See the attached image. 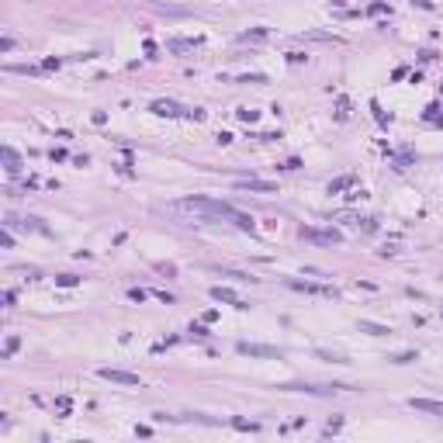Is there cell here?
Returning <instances> with one entry per match:
<instances>
[{"label": "cell", "instance_id": "obj_17", "mask_svg": "<svg viewBox=\"0 0 443 443\" xmlns=\"http://www.w3.org/2000/svg\"><path fill=\"white\" fill-rule=\"evenodd\" d=\"M56 284H59V288H77V284H80V277H73V274H59V277H56Z\"/></svg>", "mask_w": 443, "mask_h": 443}, {"label": "cell", "instance_id": "obj_20", "mask_svg": "<svg viewBox=\"0 0 443 443\" xmlns=\"http://www.w3.org/2000/svg\"><path fill=\"white\" fill-rule=\"evenodd\" d=\"M128 298H132V301H139V305H142V301H146V291H142V288H132V291H128Z\"/></svg>", "mask_w": 443, "mask_h": 443}, {"label": "cell", "instance_id": "obj_5", "mask_svg": "<svg viewBox=\"0 0 443 443\" xmlns=\"http://www.w3.org/2000/svg\"><path fill=\"white\" fill-rule=\"evenodd\" d=\"M149 111L153 115H163V118H180V115H191L187 108H180L177 100H153L149 104Z\"/></svg>", "mask_w": 443, "mask_h": 443}, {"label": "cell", "instance_id": "obj_22", "mask_svg": "<svg viewBox=\"0 0 443 443\" xmlns=\"http://www.w3.org/2000/svg\"><path fill=\"white\" fill-rule=\"evenodd\" d=\"M395 364H408V360H416V353H398V357H391Z\"/></svg>", "mask_w": 443, "mask_h": 443}, {"label": "cell", "instance_id": "obj_13", "mask_svg": "<svg viewBox=\"0 0 443 443\" xmlns=\"http://www.w3.org/2000/svg\"><path fill=\"white\" fill-rule=\"evenodd\" d=\"M267 35H270L267 28H253V31H243V35H239V42H263Z\"/></svg>", "mask_w": 443, "mask_h": 443}, {"label": "cell", "instance_id": "obj_18", "mask_svg": "<svg viewBox=\"0 0 443 443\" xmlns=\"http://www.w3.org/2000/svg\"><path fill=\"white\" fill-rule=\"evenodd\" d=\"M239 115V121H256L260 118V111H250V108H243V111H235Z\"/></svg>", "mask_w": 443, "mask_h": 443}, {"label": "cell", "instance_id": "obj_21", "mask_svg": "<svg viewBox=\"0 0 443 443\" xmlns=\"http://www.w3.org/2000/svg\"><path fill=\"white\" fill-rule=\"evenodd\" d=\"M56 408L66 416V412H70V398H66V395H62V398H56Z\"/></svg>", "mask_w": 443, "mask_h": 443}, {"label": "cell", "instance_id": "obj_23", "mask_svg": "<svg viewBox=\"0 0 443 443\" xmlns=\"http://www.w3.org/2000/svg\"><path fill=\"white\" fill-rule=\"evenodd\" d=\"M0 49H4V52H11V49H14V39H11V35H4V39H0Z\"/></svg>", "mask_w": 443, "mask_h": 443}, {"label": "cell", "instance_id": "obj_7", "mask_svg": "<svg viewBox=\"0 0 443 443\" xmlns=\"http://www.w3.org/2000/svg\"><path fill=\"white\" fill-rule=\"evenodd\" d=\"M212 298H215V301H225V305H232V309H250V305H246L235 291H232V288H222V284H218V288H212Z\"/></svg>", "mask_w": 443, "mask_h": 443}, {"label": "cell", "instance_id": "obj_1", "mask_svg": "<svg viewBox=\"0 0 443 443\" xmlns=\"http://www.w3.org/2000/svg\"><path fill=\"white\" fill-rule=\"evenodd\" d=\"M170 208H174V212L197 215L201 222H222V218H229V222H235L239 229L253 232V218L243 215V212H235L229 201H215V197H184V201H174Z\"/></svg>", "mask_w": 443, "mask_h": 443}, {"label": "cell", "instance_id": "obj_15", "mask_svg": "<svg viewBox=\"0 0 443 443\" xmlns=\"http://www.w3.org/2000/svg\"><path fill=\"white\" fill-rule=\"evenodd\" d=\"M353 184H357L353 177H339V180H332V184H329V194H339V191H347V187H353Z\"/></svg>", "mask_w": 443, "mask_h": 443}, {"label": "cell", "instance_id": "obj_19", "mask_svg": "<svg viewBox=\"0 0 443 443\" xmlns=\"http://www.w3.org/2000/svg\"><path fill=\"white\" fill-rule=\"evenodd\" d=\"M0 246H4V250H11V246H14V235H11V229H4V235H0Z\"/></svg>", "mask_w": 443, "mask_h": 443}, {"label": "cell", "instance_id": "obj_16", "mask_svg": "<svg viewBox=\"0 0 443 443\" xmlns=\"http://www.w3.org/2000/svg\"><path fill=\"white\" fill-rule=\"evenodd\" d=\"M232 426L243 429V433H256V429H260V423H253V419H232Z\"/></svg>", "mask_w": 443, "mask_h": 443}, {"label": "cell", "instance_id": "obj_12", "mask_svg": "<svg viewBox=\"0 0 443 443\" xmlns=\"http://www.w3.org/2000/svg\"><path fill=\"white\" fill-rule=\"evenodd\" d=\"M360 329H364V332H370V336H388V332H391L388 326H378V322H367V319H360Z\"/></svg>", "mask_w": 443, "mask_h": 443}, {"label": "cell", "instance_id": "obj_8", "mask_svg": "<svg viewBox=\"0 0 443 443\" xmlns=\"http://www.w3.org/2000/svg\"><path fill=\"white\" fill-rule=\"evenodd\" d=\"M408 408L426 412V416H443V402H436V398H408Z\"/></svg>", "mask_w": 443, "mask_h": 443}, {"label": "cell", "instance_id": "obj_14", "mask_svg": "<svg viewBox=\"0 0 443 443\" xmlns=\"http://www.w3.org/2000/svg\"><path fill=\"white\" fill-rule=\"evenodd\" d=\"M194 45H197L194 39H174L166 49H170V52H187V49H194Z\"/></svg>", "mask_w": 443, "mask_h": 443}, {"label": "cell", "instance_id": "obj_9", "mask_svg": "<svg viewBox=\"0 0 443 443\" xmlns=\"http://www.w3.org/2000/svg\"><path fill=\"white\" fill-rule=\"evenodd\" d=\"M291 288H294V291H305V294H326V298H336V291H332V288H322V284H305V281H291Z\"/></svg>", "mask_w": 443, "mask_h": 443}, {"label": "cell", "instance_id": "obj_10", "mask_svg": "<svg viewBox=\"0 0 443 443\" xmlns=\"http://www.w3.org/2000/svg\"><path fill=\"white\" fill-rule=\"evenodd\" d=\"M4 163H7L4 170H7V174H11V177H18V174H21V156L14 153L11 146H4Z\"/></svg>", "mask_w": 443, "mask_h": 443}, {"label": "cell", "instance_id": "obj_2", "mask_svg": "<svg viewBox=\"0 0 443 443\" xmlns=\"http://www.w3.org/2000/svg\"><path fill=\"white\" fill-rule=\"evenodd\" d=\"M97 374H100L104 381H111V385H128V388L142 385V381H139V374H128V370H118V367H100Z\"/></svg>", "mask_w": 443, "mask_h": 443}, {"label": "cell", "instance_id": "obj_11", "mask_svg": "<svg viewBox=\"0 0 443 443\" xmlns=\"http://www.w3.org/2000/svg\"><path fill=\"white\" fill-rule=\"evenodd\" d=\"M21 347V336H7V343H4V353H0V360H11Z\"/></svg>", "mask_w": 443, "mask_h": 443}, {"label": "cell", "instance_id": "obj_4", "mask_svg": "<svg viewBox=\"0 0 443 443\" xmlns=\"http://www.w3.org/2000/svg\"><path fill=\"white\" fill-rule=\"evenodd\" d=\"M235 350H239L243 357H263V360H277V357H281V350L263 347V343H239Z\"/></svg>", "mask_w": 443, "mask_h": 443}, {"label": "cell", "instance_id": "obj_3", "mask_svg": "<svg viewBox=\"0 0 443 443\" xmlns=\"http://www.w3.org/2000/svg\"><path fill=\"white\" fill-rule=\"evenodd\" d=\"M301 239H309V243H319V246H336L343 235L336 229H301Z\"/></svg>", "mask_w": 443, "mask_h": 443}, {"label": "cell", "instance_id": "obj_6", "mask_svg": "<svg viewBox=\"0 0 443 443\" xmlns=\"http://www.w3.org/2000/svg\"><path fill=\"white\" fill-rule=\"evenodd\" d=\"M235 191H253V194H277V184H270V180H235Z\"/></svg>", "mask_w": 443, "mask_h": 443}]
</instances>
